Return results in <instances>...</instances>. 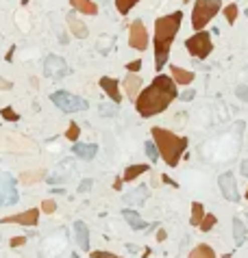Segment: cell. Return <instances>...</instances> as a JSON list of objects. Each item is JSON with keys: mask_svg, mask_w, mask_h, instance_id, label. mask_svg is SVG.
<instances>
[{"mask_svg": "<svg viewBox=\"0 0 248 258\" xmlns=\"http://www.w3.org/2000/svg\"><path fill=\"white\" fill-rule=\"evenodd\" d=\"M176 98H179L176 83L166 74H157L153 83L146 89H142L140 96L135 98V109L142 117H155L163 113Z\"/></svg>", "mask_w": 248, "mask_h": 258, "instance_id": "6da1fadb", "label": "cell"}, {"mask_svg": "<svg viewBox=\"0 0 248 258\" xmlns=\"http://www.w3.org/2000/svg\"><path fill=\"white\" fill-rule=\"evenodd\" d=\"M183 24V11H174L170 16H163V18H157L155 22V70L161 72L163 65L168 63L170 59V48H172V42L176 37Z\"/></svg>", "mask_w": 248, "mask_h": 258, "instance_id": "7a4b0ae2", "label": "cell"}, {"mask_svg": "<svg viewBox=\"0 0 248 258\" xmlns=\"http://www.w3.org/2000/svg\"><path fill=\"white\" fill-rule=\"evenodd\" d=\"M150 135H153V141L159 150V156H163V163L170 165V167H176L183 152L187 150V137H179L172 130H166L161 126L150 128Z\"/></svg>", "mask_w": 248, "mask_h": 258, "instance_id": "3957f363", "label": "cell"}, {"mask_svg": "<svg viewBox=\"0 0 248 258\" xmlns=\"http://www.w3.org/2000/svg\"><path fill=\"white\" fill-rule=\"evenodd\" d=\"M222 11V0H196L192 9V29L205 31V26Z\"/></svg>", "mask_w": 248, "mask_h": 258, "instance_id": "277c9868", "label": "cell"}, {"mask_svg": "<svg viewBox=\"0 0 248 258\" xmlns=\"http://www.w3.org/2000/svg\"><path fill=\"white\" fill-rule=\"evenodd\" d=\"M50 102L55 104L59 111H63V113H76V111H87L89 109V102L85 100V98L74 96V94L63 91V89L55 91V94L50 96Z\"/></svg>", "mask_w": 248, "mask_h": 258, "instance_id": "5b68a950", "label": "cell"}, {"mask_svg": "<svg viewBox=\"0 0 248 258\" xmlns=\"http://www.w3.org/2000/svg\"><path fill=\"white\" fill-rule=\"evenodd\" d=\"M185 48H187V52H189V55H192L194 59H198V61H202V59H207V57L213 52L211 35H209L207 31H198V33H194L192 37H187V39H185Z\"/></svg>", "mask_w": 248, "mask_h": 258, "instance_id": "8992f818", "label": "cell"}, {"mask_svg": "<svg viewBox=\"0 0 248 258\" xmlns=\"http://www.w3.org/2000/svg\"><path fill=\"white\" fill-rule=\"evenodd\" d=\"M35 143L29 137L18 135V132H0V150L5 152H31Z\"/></svg>", "mask_w": 248, "mask_h": 258, "instance_id": "52a82bcc", "label": "cell"}, {"mask_svg": "<svg viewBox=\"0 0 248 258\" xmlns=\"http://www.w3.org/2000/svg\"><path fill=\"white\" fill-rule=\"evenodd\" d=\"M20 195L16 189V178L7 171H0V208L3 206H11V204H18Z\"/></svg>", "mask_w": 248, "mask_h": 258, "instance_id": "ba28073f", "label": "cell"}, {"mask_svg": "<svg viewBox=\"0 0 248 258\" xmlns=\"http://www.w3.org/2000/svg\"><path fill=\"white\" fill-rule=\"evenodd\" d=\"M129 44H131V48L137 50V52H144L148 48V44H150V37H148V31H146V26H144L142 20H133L129 26Z\"/></svg>", "mask_w": 248, "mask_h": 258, "instance_id": "9c48e42d", "label": "cell"}, {"mask_svg": "<svg viewBox=\"0 0 248 258\" xmlns=\"http://www.w3.org/2000/svg\"><path fill=\"white\" fill-rule=\"evenodd\" d=\"M68 63H65V59L63 57H59V55H48L46 57V61H44V74L50 78V81H61V78L68 76Z\"/></svg>", "mask_w": 248, "mask_h": 258, "instance_id": "30bf717a", "label": "cell"}, {"mask_svg": "<svg viewBox=\"0 0 248 258\" xmlns=\"http://www.w3.org/2000/svg\"><path fill=\"white\" fill-rule=\"evenodd\" d=\"M218 187H220L222 195H224L228 202H239V189H237V182H235L233 171H224V174H220Z\"/></svg>", "mask_w": 248, "mask_h": 258, "instance_id": "8fae6325", "label": "cell"}, {"mask_svg": "<svg viewBox=\"0 0 248 258\" xmlns=\"http://www.w3.org/2000/svg\"><path fill=\"white\" fill-rule=\"evenodd\" d=\"M39 208H29V210H22L18 215H9V217H3L0 223H20V226H37L39 223Z\"/></svg>", "mask_w": 248, "mask_h": 258, "instance_id": "7c38bea8", "label": "cell"}, {"mask_svg": "<svg viewBox=\"0 0 248 258\" xmlns=\"http://www.w3.org/2000/svg\"><path fill=\"white\" fill-rule=\"evenodd\" d=\"M100 87L102 91L111 98V102L113 104H120L122 102V94H120V83L115 81V78H111V76H102L100 78Z\"/></svg>", "mask_w": 248, "mask_h": 258, "instance_id": "4fadbf2b", "label": "cell"}, {"mask_svg": "<svg viewBox=\"0 0 248 258\" xmlns=\"http://www.w3.org/2000/svg\"><path fill=\"white\" fill-rule=\"evenodd\" d=\"M122 87H124V91H127L129 100L135 102V98L140 96V91H142V87H144V81H142V78L137 76V74H129V76L122 81Z\"/></svg>", "mask_w": 248, "mask_h": 258, "instance_id": "5bb4252c", "label": "cell"}, {"mask_svg": "<svg viewBox=\"0 0 248 258\" xmlns=\"http://www.w3.org/2000/svg\"><path fill=\"white\" fill-rule=\"evenodd\" d=\"M65 22H68V29H70V33L74 35L76 39H85L89 35V29L85 26V22L83 20H78L74 13H68V18H65Z\"/></svg>", "mask_w": 248, "mask_h": 258, "instance_id": "9a60e30c", "label": "cell"}, {"mask_svg": "<svg viewBox=\"0 0 248 258\" xmlns=\"http://www.w3.org/2000/svg\"><path fill=\"white\" fill-rule=\"evenodd\" d=\"M44 178H46V169L44 167H37V169H26V171H22V174L18 176V182L24 184V187H31V184L42 182Z\"/></svg>", "mask_w": 248, "mask_h": 258, "instance_id": "2e32d148", "label": "cell"}, {"mask_svg": "<svg viewBox=\"0 0 248 258\" xmlns=\"http://www.w3.org/2000/svg\"><path fill=\"white\" fill-rule=\"evenodd\" d=\"M170 78H172L176 85H183V87H187V85H192V81L196 78V74H194V72H189V70L179 68V65H172V68H170Z\"/></svg>", "mask_w": 248, "mask_h": 258, "instance_id": "e0dca14e", "label": "cell"}, {"mask_svg": "<svg viewBox=\"0 0 248 258\" xmlns=\"http://www.w3.org/2000/svg\"><path fill=\"white\" fill-rule=\"evenodd\" d=\"M74 236H76V245L83 252H89V228L85 226V221H76L74 223Z\"/></svg>", "mask_w": 248, "mask_h": 258, "instance_id": "ac0fdd59", "label": "cell"}, {"mask_svg": "<svg viewBox=\"0 0 248 258\" xmlns=\"http://www.w3.org/2000/svg\"><path fill=\"white\" fill-rule=\"evenodd\" d=\"M72 152H74V156L83 158V161H91V158L98 154V145L96 143H81V141H76L74 148H72Z\"/></svg>", "mask_w": 248, "mask_h": 258, "instance_id": "d6986e66", "label": "cell"}, {"mask_svg": "<svg viewBox=\"0 0 248 258\" xmlns=\"http://www.w3.org/2000/svg\"><path fill=\"white\" fill-rule=\"evenodd\" d=\"M122 217H124V221H127L133 230H144V228H148V221L142 219V215L137 213V210H133V208H124V210H122Z\"/></svg>", "mask_w": 248, "mask_h": 258, "instance_id": "ffe728a7", "label": "cell"}, {"mask_svg": "<svg viewBox=\"0 0 248 258\" xmlns=\"http://www.w3.org/2000/svg\"><path fill=\"white\" fill-rule=\"evenodd\" d=\"M146 171H150V165L146 163H137V165H129L127 171H124V176H122V180L124 182H133L137 180L142 174H146Z\"/></svg>", "mask_w": 248, "mask_h": 258, "instance_id": "44dd1931", "label": "cell"}, {"mask_svg": "<svg viewBox=\"0 0 248 258\" xmlns=\"http://www.w3.org/2000/svg\"><path fill=\"white\" fill-rule=\"evenodd\" d=\"M72 9H76L78 13H85V16H98V5L94 0H70Z\"/></svg>", "mask_w": 248, "mask_h": 258, "instance_id": "7402d4cb", "label": "cell"}, {"mask_svg": "<svg viewBox=\"0 0 248 258\" xmlns=\"http://www.w3.org/2000/svg\"><path fill=\"white\" fill-rule=\"evenodd\" d=\"M231 226H233V241H235V245L241 247L246 243V226L241 223V219H237V217H233V221H231Z\"/></svg>", "mask_w": 248, "mask_h": 258, "instance_id": "603a6c76", "label": "cell"}, {"mask_svg": "<svg viewBox=\"0 0 248 258\" xmlns=\"http://www.w3.org/2000/svg\"><path fill=\"white\" fill-rule=\"evenodd\" d=\"M146 197H148V189L146 187H137L135 191H129V193L124 195V202L127 204H137V206H140V204L146 202Z\"/></svg>", "mask_w": 248, "mask_h": 258, "instance_id": "cb8c5ba5", "label": "cell"}, {"mask_svg": "<svg viewBox=\"0 0 248 258\" xmlns=\"http://www.w3.org/2000/svg\"><path fill=\"white\" fill-rule=\"evenodd\" d=\"M187 258H218V256H215L211 245H207V243H198V245L189 252Z\"/></svg>", "mask_w": 248, "mask_h": 258, "instance_id": "d4e9b609", "label": "cell"}, {"mask_svg": "<svg viewBox=\"0 0 248 258\" xmlns=\"http://www.w3.org/2000/svg\"><path fill=\"white\" fill-rule=\"evenodd\" d=\"M202 217H205V206L200 202H192V219H189V223L192 226H200Z\"/></svg>", "mask_w": 248, "mask_h": 258, "instance_id": "484cf974", "label": "cell"}, {"mask_svg": "<svg viewBox=\"0 0 248 258\" xmlns=\"http://www.w3.org/2000/svg\"><path fill=\"white\" fill-rule=\"evenodd\" d=\"M137 3H142V0H115V9L120 16H127Z\"/></svg>", "mask_w": 248, "mask_h": 258, "instance_id": "4316f807", "label": "cell"}, {"mask_svg": "<svg viewBox=\"0 0 248 258\" xmlns=\"http://www.w3.org/2000/svg\"><path fill=\"white\" fill-rule=\"evenodd\" d=\"M222 11H224V18H226V22H228V24H235V20H237V16H239V9H237V5H235V3H231V5L222 7Z\"/></svg>", "mask_w": 248, "mask_h": 258, "instance_id": "83f0119b", "label": "cell"}, {"mask_svg": "<svg viewBox=\"0 0 248 258\" xmlns=\"http://www.w3.org/2000/svg\"><path fill=\"white\" fill-rule=\"evenodd\" d=\"M215 221H218V217H215L213 213H205V217H202V221H200L198 228L202 230V232H209V230L215 226Z\"/></svg>", "mask_w": 248, "mask_h": 258, "instance_id": "f1b7e54d", "label": "cell"}, {"mask_svg": "<svg viewBox=\"0 0 248 258\" xmlns=\"http://www.w3.org/2000/svg\"><path fill=\"white\" fill-rule=\"evenodd\" d=\"M78 137H81V128H78V124H76V122H70L68 130H65V139H68V141H72V143H76Z\"/></svg>", "mask_w": 248, "mask_h": 258, "instance_id": "f546056e", "label": "cell"}, {"mask_svg": "<svg viewBox=\"0 0 248 258\" xmlns=\"http://www.w3.org/2000/svg\"><path fill=\"white\" fill-rule=\"evenodd\" d=\"M144 152H146V156L150 158V163H155L157 158H159V150H157L155 141H146V143H144Z\"/></svg>", "mask_w": 248, "mask_h": 258, "instance_id": "4dcf8cb0", "label": "cell"}, {"mask_svg": "<svg viewBox=\"0 0 248 258\" xmlns=\"http://www.w3.org/2000/svg\"><path fill=\"white\" fill-rule=\"evenodd\" d=\"M0 115H3L5 122H18L20 120V115L16 113V109H13V107H5L3 111H0Z\"/></svg>", "mask_w": 248, "mask_h": 258, "instance_id": "1f68e13d", "label": "cell"}, {"mask_svg": "<svg viewBox=\"0 0 248 258\" xmlns=\"http://www.w3.org/2000/svg\"><path fill=\"white\" fill-rule=\"evenodd\" d=\"M98 111H100V115H104V117H113L115 113H117V104H100L98 107Z\"/></svg>", "mask_w": 248, "mask_h": 258, "instance_id": "d6a6232c", "label": "cell"}, {"mask_svg": "<svg viewBox=\"0 0 248 258\" xmlns=\"http://www.w3.org/2000/svg\"><path fill=\"white\" fill-rule=\"evenodd\" d=\"M39 210H42V213H46V215H52V213L57 210V202L52 200V197H50V200H44V202H42V208H39Z\"/></svg>", "mask_w": 248, "mask_h": 258, "instance_id": "836d02e7", "label": "cell"}, {"mask_svg": "<svg viewBox=\"0 0 248 258\" xmlns=\"http://www.w3.org/2000/svg\"><path fill=\"white\" fill-rule=\"evenodd\" d=\"M89 258H122V256H115L111 252H102V249H96V252H89Z\"/></svg>", "mask_w": 248, "mask_h": 258, "instance_id": "e575fe53", "label": "cell"}, {"mask_svg": "<svg viewBox=\"0 0 248 258\" xmlns=\"http://www.w3.org/2000/svg\"><path fill=\"white\" fill-rule=\"evenodd\" d=\"M127 70H129V74H137V72L142 70V61H140V59H135V61L127 63Z\"/></svg>", "mask_w": 248, "mask_h": 258, "instance_id": "d590c367", "label": "cell"}, {"mask_svg": "<svg viewBox=\"0 0 248 258\" xmlns=\"http://www.w3.org/2000/svg\"><path fill=\"white\" fill-rule=\"evenodd\" d=\"M91 187H94V180H91V178H85V180L78 184V193H87Z\"/></svg>", "mask_w": 248, "mask_h": 258, "instance_id": "8d00e7d4", "label": "cell"}, {"mask_svg": "<svg viewBox=\"0 0 248 258\" xmlns=\"http://www.w3.org/2000/svg\"><path fill=\"white\" fill-rule=\"evenodd\" d=\"M235 94H237V98H239V100L248 102V87H246V85H239V87L235 89Z\"/></svg>", "mask_w": 248, "mask_h": 258, "instance_id": "74e56055", "label": "cell"}, {"mask_svg": "<svg viewBox=\"0 0 248 258\" xmlns=\"http://www.w3.org/2000/svg\"><path fill=\"white\" fill-rule=\"evenodd\" d=\"M24 243H26V236L20 234V236H13V239L9 241V245H11V247H22Z\"/></svg>", "mask_w": 248, "mask_h": 258, "instance_id": "f35d334b", "label": "cell"}, {"mask_svg": "<svg viewBox=\"0 0 248 258\" xmlns=\"http://www.w3.org/2000/svg\"><path fill=\"white\" fill-rule=\"evenodd\" d=\"M13 87L11 81H7V78H0V91H9Z\"/></svg>", "mask_w": 248, "mask_h": 258, "instance_id": "ab89813d", "label": "cell"}, {"mask_svg": "<svg viewBox=\"0 0 248 258\" xmlns=\"http://www.w3.org/2000/svg\"><path fill=\"white\" fill-rule=\"evenodd\" d=\"M194 96H196L194 91H192V89H187L185 94H181V100H183V102H189V100H194Z\"/></svg>", "mask_w": 248, "mask_h": 258, "instance_id": "60d3db41", "label": "cell"}, {"mask_svg": "<svg viewBox=\"0 0 248 258\" xmlns=\"http://www.w3.org/2000/svg\"><path fill=\"white\" fill-rule=\"evenodd\" d=\"M161 180H163V182H166V184H170V187H179V182H174V180H172V178H170V176H166V174H163V176H161Z\"/></svg>", "mask_w": 248, "mask_h": 258, "instance_id": "b9f144b4", "label": "cell"}, {"mask_svg": "<svg viewBox=\"0 0 248 258\" xmlns=\"http://www.w3.org/2000/svg\"><path fill=\"white\" fill-rule=\"evenodd\" d=\"M241 176H244V178H248V158H244V161H241Z\"/></svg>", "mask_w": 248, "mask_h": 258, "instance_id": "7bdbcfd3", "label": "cell"}, {"mask_svg": "<svg viewBox=\"0 0 248 258\" xmlns=\"http://www.w3.org/2000/svg\"><path fill=\"white\" fill-rule=\"evenodd\" d=\"M122 182H124V180H122V176H117V178H115V182H113V189H115V191H120V189H122Z\"/></svg>", "mask_w": 248, "mask_h": 258, "instance_id": "ee69618b", "label": "cell"}, {"mask_svg": "<svg viewBox=\"0 0 248 258\" xmlns=\"http://www.w3.org/2000/svg\"><path fill=\"white\" fill-rule=\"evenodd\" d=\"M166 239H168L166 230H159V232H157V241H166Z\"/></svg>", "mask_w": 248, "mask_h": 258, "instance_id": "f6af8a7d", "label": "cell"}, {"mask_svg": "<svg viewBox=\"0 0 248 258\" xmlns=\"http://www.w3.org/2000/svg\"><path fill=\"white\" fill-rule=\"evenodd\" d=\"M13 52H16V46H11V48H9V52H7V61H11V57H13Z\"/></svg>", "mask_w": 248, "mask_h": 258, "instance_id": "bcb514c9", "label": "cell"}, {"mask_svg": "<svg viewBox=\"0 0 248 258\" xmlns=\"http://www.w3.org/2000/svg\"><path fill=\"white\" fill-rule=\"evenodd\" d=\"M142 258H150V249L146 247V249H144V254H142Z\"/></svg>", "mask_w": 248, "mask_h": 258, "instance_id": "7dc6e473", "label": "cell"}, {"mask_svg": "<svg viewBox=\"0 0 248 258\" xmlns=\"http://www.w3.org/2000/svg\"><path fill=\"white\" fill-rule=\"evenodd\" d=\"M29 3H31V0H20V5H22V7H26Z\"/></svg>", "mask_w": 248, "mask_h": 258, "instance_id": "c3c4849f", "label": "cell"}, {"mask_svg": "<svg viewBox=\"0 0 248 258\" xmlns=\"http://www.w3.org/2000/svg\"><path fill=\"white\" fill-rule=\"evenodd\" d=\"M246 200H248V191H246Z\"/></svg>", "mask_w": 248, "mask_h": 258, "instance_id": "681fc988", "label": "cell"}, {"mask_svg": "<svg viewBox=\"0 0 248 258\" xmlns=\"http://www.w3.org/2000/svg\"><path fill=\"white\" fill-rule=\"evenodd\" d=\"M246 18H248V9H246Z\"/></svg>", "mask_w": 248, "mask_h": 258, "instance_id": "f907efd6", "label": "cell"}]
</instances>
